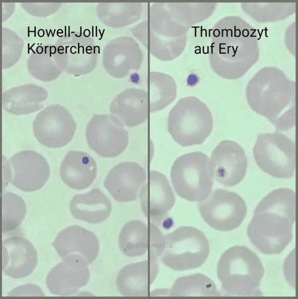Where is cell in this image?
<instances>
[{"mask_svg":"<svg viewBox=\"0 0 298 299\" xmlns=\"http://www.w3.org/2000/svg\"><path fill=\"white\" fill-rule=\"evenodd\" d=\"M147 180L145 170L138 163L123 162L113 167L107 174L104 186L119 202H128L137 198L139 192Z\"/></svg>","mask_w":298,"mask_h":299,"instance_id":"2e32d148","label":"cell"},{"mask_svg":"<svg viewBox=\"0 0 298 299\" xmlns=\"http://www.w3.org/2000/svg\"><path fill=\"white\" fill-rule=\"evenodd\" d=\"M149 296H170V290L158 289L150 293Z\"/></svg>","mask_w":298,"mask_h":299,"instance_id":"8d00e7d4","label":"cell"},{"mask_svg":"<svg viewBox=\"0 0 298 299\" xmlns=\"http://www.w3.org/2000/svg\"><path fill=\"white\" fill-rule=\"evenodd\" d=\"M296 195L291 189H275L258 203L248 225L251 243L265 254L281 253L293 237Z\"/></svg>","mask_w":298,"mask_h":299,"instance_id":"6da1fadb","label":"cell"},{"mask_svg":"<svg viewBox=\"0 0 298 299\" xmlns=\"http://www.w3.org/2000/svg\"><path fill=\"white\" fill-rule=\"evenodd\" d=\"M170 296L219 297L221 295L211 279L197 273L177 278L170 290Z\"/></svg>","mask_w":298,"mask_h":299,"instance_id":"f546056e","label":"cell"},{"mask_svg":"<svg viewBox=\"0 0 298 299\" xmlns=\"http://www.w3.org/2000/svg\"><path fill=\"white\" fill-rule=\"evenodd\" d=\"M131 32L151 55L163 62L172 61L179 56L187 42L186 35L175 38L158 35L150 28L147 20L134 26Z\"/></svg>","mask_w":298,"mask_h":299,"instance_id":"44dd1931","label":"cell"},{"mask_svg":"<svg viewBox=\"0 0 298 299\" xmlns=\"http://www.w3.org/2000/svg\"><path fill=\"white\" fill-rule=\"evenodd\" d=\"M27 67L31 75L44 82L56 79L64 71L55 45L37 46L28 58Z\"/></svg>","mask_w":298,"mask_h":299,"instance_id":"d4e9b609","label":"cell"},{"mask_svg":"<svg viewBox=\"0 0 298 299\" xmlns=\"http://www.w3.org/2000/svg\"><path fill=\"white\" fill-rule=\"evenodd\" d=\"M76 125L69 110L58 103L51 104L41 110L33 122L37 140L50 148H61L72 140Z\"/></svg>","mask_w":298,"mask_h":299,"instance_id":"30bf717a","label":"cell"},{"mask_svg":"<svg viewBox=\"0 0 298 299\" xmlns=\"http://www.w3.org/2000/svg\"><path fill=\"white\" fill-rule=\"evenodd\" d=\"M3 165L6 180L26 192L37 191L49 180L50 170L46 159L32 150L17 152Z\"/></svg>","mask_w":298,"mask_h":299,"instance_id":"9c48e42d","label":"cell"},{"mask_svg":"<svg viewBox=\"0 0 298 299\" xmlns=\"http://www.w3.org/2000/svg\"><path fill=\"white\" fill-rule=\"evenodd\" d=\"M158 271L157 261L147 260L124 267L119 272L116 283L124 297L149 296V289Z\"/></svg>","mask_w":298,"mask_h":299,"instance_id":"ac0fdd59","label":"cell"},{"mask_svg":"<svg viewBox=\"0 0 298 299\" xmlns=\"http://www.w3.org/2000/svg\"><path fill=\"white\" fill-rule=\"evenodd\" d=\"M204 221L212 228L228 231L238 227L244 219L247 206L237 194L216 189L198 204Z\"/></svg>","mask_w":298,"mask_h":299,"instance_id":"52a82bcc","label":"cell"},{"mask_svg":"<svg viewBox=\"0 0 298 299\" xmlns=\"http://www.w3.org/2000/svg\"><path fill=\"white\" fill-rule=\"evenodd\" d=\"M264 273L259 257L244 246L227 249L217 266V276L225 296H262L259 288Z\"/></svg>","mask_w":298,"mask_h":299,"instance_id":"7a4b0ae2","label":"cell"},{"mask_svg":"<svg viewBox=\"0 0 298 299\" xmlns=\"http://www.w3.org/2000/svg\"><path fill=\"white\" fill-rule=\"evenodd\" d=\"M2 21L8 19L12 14L15 9V3L2 2Z\"/></svg>","mask_w":298,"mask_h":299,"instance_id":"d590c367","label":"cell"},{"mask_svg":"<svg viewBox=\"0 0 298 299\" xmlns=\"http://www.w3.org/2000/svg\"><path fill=\"white\" fill-rule=\"evenodd\" d=\"M38 262L37 253L32 243L21 236H13L2 243V269L7 276L25 278L34 271Z\"/></svg>","mask_w":298,"mask_h":299,"instance_id":"e0dca14e","label":"cell"},{"mask_svg":"<svg viewBox=\"0 0 298 299\" xmlns=\"http://www.w3.org/2000/svg\"><path fill=\"white\" fill-rule=\"evenodd\" d=\"M165 245L160 261L176 271H185L201 266L210 252L209 241L200 230L182 226L164 236Z\"/></svg>","mask_w":298,"mask_h":299,"instance_id":"277c9868","label":"cell"},{"mask_svg":"<svg viewBox=\"0 0 298 299\" xmlns=\"http://www.w3.org/2000/svg\"><path fill=\"white\" fill-rule=\"evenodd\" d=\"M140 2H101L96 6L100 21L113 28L124 27L138 21L142 15Z\"/></svg>","mask_w":298,"mask_h":299,"instance_id":"484cf974","label":"cell"},{"mask_svg":"<svg viewBox=\"0 0 298 299\" xmlns=\"http://www.w3.org/2000/svg\"><path fill=\"white\" fill-rule=\"evenodd\" d=\"M198 81V78L195 75L191 74L188 78L187 83L189 86L196 85Z\"/></svg>","mask_w":298,"mask_h":299,"instance_id":"74e56055","label":"cell"},{"mask_svg":"<svg viewBox=\"0 0 298 299\" xmlns=\"http://www.w3.org/2000/svg\"><path fill=\"white\" fill-rule=\"evenodd\" d=\"M144 54L138 41L132 37L122 36L109 41L105 46L103 66L113 77L122 79L141 68Z\"/></svg>","mask_w":298,"mask_h":299,"instance_id":"5bb4252c","label":"cell"},{"mask_svg":"<svg viewBox=\"0 0 298 299\" xmlns=\"http://www.w3.org/2000/svg\"><path fill=\"white\" fill-rule=\"evenodd\" d=\"M213 126L209 109L195 97L180 99L168 113L167 130L173 140L183 147L203 143Z\"/></svg>","mask_w":298,"mask_h":299,"instance_id":"3957f363","label":"cell"},{"mask_svg":"<svg viewBox=\"0 0 298 299\" xmlns=\"http://www.w3.org/2000/svg\"><path fill=\"white\" fill-rule=\"evenodd\" d=\"M60 173L63 181L69 187L83 190L88 188L96 177V163L87 153L71 150L61 163Z\"/></svg>","mask_w":298,"mask_h":299,"instance_id":"7402d4cb","label":"cell"},{"mask_svg":"<svg viewBox=\"0 0 298 299\" xmlns=\"http://www.w3.org/2000/svg\"><path fill=\"white\" fill-rule=\"evenodd\" d=\"M149 244L148 259L157 261L162 254L165 245V237L156 225L150 221L148 223Z\"/></svg>","mask_w":298,"mask_h":299,"instance_id":"d6a6232c","label":"cell"},{"mask_svg":"<svg viewBox=\"0 0 298 299\" xmlns=\"http://www.w3.org/2000/svg\"><path fill=\"white\" fill-rule=\"evenodd\" d=\"M257 166L272 177L288 179L295 171V142L279 132L258 135L253 149Z\"/></svg>","mask_w":298,"mask_h":299,"instance_id":"8992f818","label":"cell"},{"mask_svg":"<svg viewBox=\"0 0 298 299\" xmlns=\"http://www.w3.org/2000/svg\"><path fill=\"white\" fill-rule=\"evenodd\" d=\"M24 41L11 29L2 28V68L8 69L15 65L20 59Z\"/></svg>","mask_w":298,"mask_h":299,"instance_id":"1f68e13d","label":"cell"},{"mask_svg":"<svg viewBox=\"0 0 298 299\" xmlns=\"http://www.w3.org/2000/svg\"><path fill=\"white\" fill-rule=\"evenodd\" d=\"M90 277L86 265L63 260L53 267L46 278V285L51 293L62 297L70 296L85 286Z\"/></svg>","mask_w":298,"mask_h":299,"instance_id":"ffe728a7","label":"cell"},{"mask_svg":"<svg viewBox=\"0 0 298 299\" xmlns=\"http://www.w3.org/2000/svg\"><path fill=\"white\" fill-rule=\"evenodd\" d=\"M26 212L25 203L22 198L6 192L2 196V231L7 233L18 228Z\"/></svg>","mask_w":298,"mask_h":299,"instance_id":"4dcf8cb0","label":"cell"},{"mask_svg":"<svg viewBox=\"0 0 298 299\" xmlns=\"http://www.w3.org/2000/svg\"><path fill=\"white\" fill-rule=\"evenodd\" d=\"M64 71L79 76L90 73L95 68L98 48L94 40L80 32H72L59 39L55 45Z\"/></svg>","mask_w":298,"mask_h":299,"instance_id":"8fae6325","label":"cell"},{"mask_svg":"<svg viewBox=\"0 0 298 299\" xmlns=\"http://www.w3.org/2000/svg\"><path fill=\"white\" fill-rule=\"evenodd\" d=\"M21 7L29 14L37 17H46L57 11L62 3L59 2H24Z\"/></svg>","mask_w":298,"mask_h":299,"instance_id":"836d02e7","label":"cell"},{"mask_svg":"<svg viewBox=\"0 0 298 299\" xmlns=\"http://www.w3.org/2000/svg\"><path fill=\"white\" fill-rule=\"evenodd\" d=\"M38 294L39 296V295L41 296H44L42 291L40 288L33 284H27L21 286L16 288H15L12 291H11L9 294V296H25V294Z\"/></svg>","mask_w":298,"mask_h":299,"instance_id":"e575fe53","label":"cell"},{"mask_svg":"<svg viewBox=\"0 0 298 299\" xmlns=\"http://www.w3.org/2000/svg\"><path fill=\"white\" fill-rule=\"evenodd\" d=\"M85 136L89 147L104 158L119 155L129 143L123 123L111 114H94L87 124Z\"/></svg>","mask_w":298,"mask_h":299,"instance_id":"ba28073f","label":"cell"},{"mask_svg":"<svg viewBox=\"0 0 298 299\" xmlns=\"http://www.w3.org/2000/svg\"><path fill=\"white\" fill-rule=\"evenodd\" d=\"M207 156L199 151L183 154L174 161L170 178L176 193L190 201H202L211 193L213 177Z\"/></svg>","mask_w":298,"mask_h":299,"instance_id":"5b68a950","label":"cell"},{"mask_svg":"<svg viewBox=\"0 0 298 299\" xmlns=\"http://www.w3.org/2000/svg\"><path fill=\"white\" fill-rule=\"evenodd\" d=\"M150 28L158 35L175 38L186 35L189 27L177 21L168 9L165 2L150 5L147 19Z\"/></svg>","mask_w":298,"mask_h":299,"instance_id":"f1b7e54d","label":"cell"},{"mask_svg":"<svg viewBox=\"0 0 298 299\" xmlns=\"http://www.w3.org/2000/svg\"><path fill=\"white\" fill-rule=\"evenodd\" d=\"M52 246L63 260L86 266L95 260L99 248L98 240L93 232L75 225L60 231Z\"/></svg>","mask_w":298,"mask_h":299,"instance_id":"4fadbf2b","label":"cell"},{"mask_svg":"<svg viewBox=\"0 0 298 299\" xmlns=\"http://www.w3.org/2000/svg\"><path fill=\"white\" fill-rule=\"evenodd\" d=\"M70 211L77 219L92 224L105 220L111 212V203L98 188L74 196L70 202Z\"/></svg>","mask_w":298,"mask_h":299,"instance_id":"cb8c5ba5","label":"cell"},{"mask_svg":"<svg viewBox=\"0 0 298 299\" xmlns=\"http://www.w3.org/2000/svg\"><path fill=\"white\" fill-rule=\"evenodd\" d=\"M149 111L147 91L135 88L127 89L119 94L110 105L111 114L128 127L138 126L148 118Z\"/></svg>","mask_w":298,"mask_h":299,"instance_id":"d6986e66","label":"cell"},{"mask_svg":"<svg viewBox=\"0 0 298 299\" xmlns=\"http://www.w3.org/2000/svg\"><path fill=\"white\" fill-rule=\"evenodd\" d=\"M48 96L46 89L40 86L33 84L22 85L2 93V107L12 114H28L42 108Z\"/></svg>","mask_w":298,"mask_h":299,"instance_id":"603a6c76","label":"cell"},{"mask_svg":"<svg viewBox=\"0 0 298 299\" xmlns=\"http://www.w3.org/2000/svg\"><path fill=\"white\" fill-rule=\"evenodd\" d=\"M147 84L150 113L164 109L176 99L177 84L168 74L150 72L147 76Z\"/></svg>","mask_w":298,"mask_h":299,"instance_id":"4316f807","label":"cell"},{"mask_svg":"<svg viewBox=\"0 0 298 299\" xmlns=\"http://www.w3.org/2000/svg\"><path fill=\"white\" fill-rule=\"evenodd\" d=\"M139 193L141 209L149 221L159 224L173 206L175 197L166 176L151 171Z\"/></svg>","mask_w":298,"mask_h":299,"instance_id":"9a60e30c","label":"cell"},{"mask_svg":"<svg viewBox=\"0 0 298 299\" xmlns=\"http://www.w3.org/2000/svg\"><path fill=\"white\" fill-rule=\"evenodd\" d=\"M118 242L121 251L127 256L134 257L144 254L148 248V225L139 220L128 222L120 232Z\"/></svg>","mask_w":298,"mask_h":299,"instance_id":"83f0119b","label":"cell"},{"mask_svg":"<svg viewBox=\"0 0 298 299\" xmlns=\"http://www.w3.org/2000/svg\"><path fill=\"white\" fill-rule=\"evenodd\" d=\"M209 167L213 177L226 187H232L244 178L247 159L244 149L234 141H221L212 153Z\"/></svg>","mask_w":298,"mask_h":299,"instance_id":"7c38bea8","label":"cell"}]
</instances>
